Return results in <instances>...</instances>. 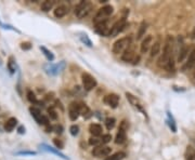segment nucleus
<instances>
[{"label":"nucleus","mask_w":195,"mask_h":160,"mask_svg":"<svg viewBox=\"0 0 195 160\" xmlns=\"http://www.w3.org/2000/svg\"><path fill=\"white\" fill-rule=\"evenodd\" d=\"M173 38L170 36L167 37V40L165 42L164 50H163V54L158 60V65L161 67L166 68L167 70L173 69Z\"/></svg>","instance_id":"f257e3e1"},{"label":"nucleus","mask_w":195,"mask_h":160,"mask_svg":"<svg viewBox=\"0 0 195 160\" xmlns=\"http://www.w3.org/2000/svg\"><path fill=\"white\" fill-rule=\"evenodd\" d=\"M92 10V3L89 1H80L75 8V14L78 19H84Z\"/></svg>","instance_id":"f03ea898"},{"label":"nucleus","mask_w":195,"mask_h":160,"mask_svg":"<svg viewBox=\"0 0 195 160\" xmlns=\"http://www.w3.org/2000/svg\"><path fill=\"white\" fill-rule=\"evenodd\" d=\"M130 43H131V38L130 37L120 38L117 41H115V43L113 45V52L115 54L123 53V52H125V51L129 48Z\"/></svg>","instance_id":"7ed1b4c3"},{"label":"nucleus","mask_w":195,"mask_h":160,"mask_svg":"<svg viewBox=\"0 0 195 160\" xmlns=\"http://www.w3.org/2000/svg\"><path fill=\"white\" fill-rule=\"evenodd\" d=\"M113 13V7L112 6H104L101 9H99V11L96 12V16H94V24L102 21H106V17H108L111 14Z\"/></svg>","instance_id":"20e7f679"},{"label":"nucleus","mask_w":195,"mask_h":160,"mask_svg":"<svg viewBox=\"0 0 195 160\" xmlns=\"http://www.w3.org/2000/svg\"><path fill=\"white\" fill-rule=\"evenodd\" d=\"M81 80H82V87L86 91H91L93 90L96 87V80L94 77H92L90 74L84 73L81 75Z\"/></svg>","instance_id":"39448f33"},{"label":"nucleus","mask_w":195,"mask_h":160,"mask_svg":"<svg viewBox=\"0 0 195 160\" xmlns=\"http://www.w3.org/2000/svg\"><path fill=\"white\" fill-rule=\"evenodd\" d=\"M127 26V23H126V16L122 17V19H119L117 22L114 24L112 27H111V31H110V34H108V37H115L119 34V33H122L124 31L125 28Z\"/></svg>","instance_id":"423d86ee"},{"label":"nucleus","mask_w":195,"mask_h":160,"mask_svg":"<svg viewBox=\"0 0 195 160\" xmlns=\"http://www.w3.org/2000/svg\"><path fill=\"white\" fill-rule=\"evenodd\" d=\"M128 129V124L126 120H123L120 126H119V129H118V132L116 134V138H115V143L116 144H124L125 141H126V138H127V131Z\"/></svg>","instance_id":"0eeeda50"},{"label":"nucleus","mask_w":195,"mask_h":160,"mask_svg":"<svg viewBox=\"0 0 195 160\" xmlns=\"http://www.w3.org/2000/svg\"><path fill=\"white\" fill-rule=\"evenodd\" d=\"M126 97H127V100L129 101V103L132 105L134 108H137L139 112H143V115L146 116V112H145L144 109H143V105L141 104V102L139 101V98L137 97V96H134L133 94H131L130 92H126Z\"/></svg>","instance_id":"6e6552de"},{"label":"nucleus","mask_w":195,"mask_h":160,"mask_svg":"<svg viewBox=\"0 0 195 160\" xmlns=\"http://www.w3.org/2000/svg\"><path fill=\"white\" fill-rule=\"evenodd\" d=\"M111 154V147L106 146V145H100L98 147H94L92 150V155L96 158H102V157H108Z\"/></svg>","instance_id":"1a4fd4ad"},{"label":"nucleus","mask_w":195,"mask_h":160,"mask_svg":"<svg viewBox=\"0 0 195 160\" xmlns=\"http://www.w3.org/2000/svg\"><path fill=\"white\" fill-rule=\"evenodd\" d=\"M103 101H104V103L108 106L112 107V108H116V107L118 106L119 96L117 94H115V93H111V94H108V95L104 96Z\"/></svg>","instance_id":"9d476101"},{"label":"nucleus","mask_w":195,"mask_h":160,"mask_svg":"<svg viewBox=\"0 0 195 160\" xmlns=\"http://www.w3.org/2000/svg\"><path fill=\"white\" fill-rule=\"evenodd\" d=\"M111 28H108V20L106 21H102L96 24V31L98 34L102 35V36H108L110 34Z\"/></svg>","instance_id":"9b49d317"},{"label":"nucleus","mask_w":195,"mask_h":160,"mask_svg":"<svg viewBox=\"0 0 195 160\" xmlns=\"http://www.w3.org/2000/svg\"><path fill=\"white\" fill-rule=\"evenodd\" d=\"M79 106H78V103L76 102H73L71 103V105L68 106V116H69V119L73 121L76 120L78 117H79Z\"/></svg>","instance_id":"f8f14e48"},{"label":"nucleus","mask_w":195,"mask_h":160,"mask_svg":"<svg viewBox=\"0 0 195 160\" xmlns=\"http://www.w3.org/2000/svg\"><path fill=\"white\" fill-rule=\"evenodd\" d=\"M64 68H65V62L62 61V62H60L59 64L49 65L48 67H46V69H47V73L50 74V75H58V74L61 73Z\"/></svg>","instance_id":"ddd939ff"},{"label":"nucleus","mask_w":195,"mask_h":160,"mask_svg":"<svg viewBox=\"0 0 195 160\" xmlns=\"http://www.w3.org/2000/svg\"><path fill=\"white\" fill-rule=\"evenodd\" d=\"M122 60H123V61H125V62H131V61H137V63H138L139 57H138V56L136 57L134 51H133L132 49L128 48L127 50H126V51L124 52V53H123Z\"/></svg>","instance_id":"4468645a"},{"label":"nucleus","mask_w":195,"mask_h":160,"mask_svg":"<svg viewBox=\"0 0 195 160\" xmlns=\"http://www.w3.org/2000/svg\"><path fill=\"white\" fill-rule=\"evenodd\" d=\"M152 41H153V37L152 36H146L144 39L142 40L141 42V47H140V51H141V53H146L149 49H150L151 45H152Z\"/></svg>","instance_id":"2eb2a0df"},{"label":"nucleus","mask_w":195,"mask_h":160,"mask_svg":"<svg viewBox=\"0 0 195 160\" xmlns=\"http://www.w3.org/2000/svg\"><path fill=\"white\" fill-rule=\"evenodd\" d=\"M40 147L43 149V150H46V152H49V153H52V154H54V155H57V156H59L60 158H63V159H65V160H68V158L65 156L64 154H62L61 152H59L58 149H55V148H53V147H51V146H49V145H47V144H41L40 145Z\"/></svg>","instance_id":"dca6fc26"},{"label":"nucleus","mask_w":195,"mask_h":160,"mask_svg":"<svg viewBox=\"0 0 195 160\" xmlns=\"http://www.w3.org/2000/svg\"><path fill=\"white\" fill-rule=\"evenodd\" d=\"M67 13H68V7H66V6H59L58 8H55V10L53 11L54 16L57 17V19H62V17H64Z\"/></svg>","instance_id":"f3484780"},{"label":"nucleus","mask_w":195,"mask_h":160,"mask_svg":"<svg viewBox=\"0 0 195 160\" xmlns=\"http://www.w3.org/2000/svg\"><path fill=\"white\" fill-rule=\"evenodd\" d=\"M29 112H31L33 118H34L38 124H43V116L41 115V112H40V110L38 109V108H36V107H31V108H29Z\"/></svg>","instance_id":"a211bd4d"},{"label":"nucleus","mask_w":195,"mask_h":160,"mask_svg":"<svg viewBox=\"0 0 195 160\" xmlns=\"http://www.w3.org/2000/svg\"><path fill=\"white\" fill-rule=\"evenodd\" d=\"M78 106H79V114L84 117V118L88 119L92 116L91 110L89 109V107L86 104H84V103H78Z\"/></svg>","instance_id":"6ab92c4d"},{"label":"nucleus","mask_w":195,"mask_h":160,"mask_svg":"<svg viewBox=\"0 0 195 160\" xmlns=\"http://www.w3.org/2000/svg\"><path fill=\"white\" fill-rule=\"evenodd\" d=\"M89 131H90V133L93 136H96V138H98V136H100V135L102 134V127L100 126V124H91L90 127H89Z\"/></svg>","instance_id":"aec40b11"},{"label":"nucleus","mask_w":195,"mask_h":160,"mask_svg":"<svg viewBox=\"0 0 195 160\" xmlns=\"http://www.w3.org/2000/svg\"><path fill=\"white\" fill-rule=\"evenodd\" d=\"M16 124H17L16 118L11 117V118H9L8 120L6 121V124H4V130H6L7 132H12Z\"/></svg>","instance_id":"412c9836"},{"label":"nucleus","mask_w":195,"mask_h":160,"mask_svg":"<svg viewBox=\"0 0 195 160\" xmlns=\"http://www.w3.org/2000/svg\"><path fill=\"white\" fill-rule=\"evenodd\" d=\"M7 66H8L9 71L11 74H14L16 71V63H15V59L13 56H9L8 59V63H7Z\"/></svg>","instance_id":"4be33fe9"},{"label":"nucleus","mask_w":195,"mask_h":160,"mask_svg":"<svg viewBox=\"0 0 195 160\" xmlns=\"http://www.w3.org/2000/svg\"><path fill=\"white\" fill-rule=\"evenodd\" d=\"M188 53H189V48H188L187 45H183L181 47L180 51H179V55H178V62H182L185 57H187Z\"/></svg>","instance_id":"5701e85b"},{"label":"nucleus","mask_w":195,"mask_h":160,"mask_svg":"<svg viewBox=\"0 0 195 160\" xmlns=\"http://www.w3.org/2000/svg\"><path fill=\"white\" fill-rule=\"evenodd\" d=\"M195 64V50H193L191 53L189 54V59H188V62L185 63L184 65V69H187V68H191L193 65Z\"/></svg>","instance_id":"b1692460"},{"label":"nucleus","mask_w":195,"mask_h":160,"mask_svg":"<svg viewBox=\"0 0 195 160\" xmlns=\"http://www.w3.org/2000/svg\"><path fill=\"white\" fill-rule=\"evenodd\" d=\"M159 51H161V41L157 40V41L154 42V45H153L152 48H151V56H152V57L156 56L159 53Z\"/></svg>","instance_id":"393cba45"},{"label":"nucleus","mask_w":195,"mask_h":160,"mask_svg":"<svg viewBox=\"0 0 195 160\" xmlns=\"http://www.w3.org/2000/svg\"><path fill=\"white\" fill-rule=\"evenodd\" d=\"M125 157H126V154L124 152H118L113 155H111L108 157H106L104 160H123Z\"/></svg>","instance_id":"a878e982"},{"label":"nucleus","mask_w":195,"mask_h":160,"mask_svg":"<svg viewBox=\"0 0 195 160\" xmlns=\"http://www.w3.org/2000/svg\"><path fill=\"white\" fill-rule=\"evenodd\" d=\"M146 29H147L146 23H145V22L141 23V25H140V27H139L138 33H137V39H138V40L141 39L142 37L145 35V31H146Z\"/></svg>","instance_id":"bb28decb"},{"label":"nucleus","mask_w":195,"mask_h":160,"mask_svg":"<svg viewBox=\"0 0 195 160\" xmlns=\"http://www.w3.org/2000/svg\"><path fill=\"white\" fill-rule=\"evenodd\" d=\"M39 49L43 52V54H45V56L47 57V60H48V61H50V62H52V61H53L54 55H53V53H52L51 51H49L48 49L46 48V47H43V45H41Z\"/></svg>","instance_id":"cd10ccee"},{"label":"nucleus","mask_w":195,"mask_h":160,"mask_svg":"<svg viewBox=\"0 0 195 160\" xmlns=\"http://www.w3.org/2000/svg\"><path fill=\"white\" fill-rule=\"evenodd\" d=\"M54 2L53 1H49V0H47V1H43V3H41V10L45 12H48L50 11L51 9H52V7H53Z\"/></svg>","instance_id":"c85d7f7f"},{"label":"nucleus","mask_w":195,"mask_h":160,"mask_svg":"<svg viewBox=\"0 0 195 160\" xmlns=\"http://www.w3.org/2000/svg\"><path fill=\"white\" fill-rule=\"evenodd\" d=\"M27 100H28L31 103H34V104H37V103H39V102L37 101V97L35 95V93L33 91L28 90L27 91Z\"/></svg>","instance_id":"c756f323"},{"label":"nucleus","mask_w":195,"mask_h":160,"mask_svg":"<svg viewBox=\"0 0 195 160\" xmlns=\"http://www.w3.org/2000/svg\"><path fill=\"white\" fill-rule=\"evenodd\" d=\"M89 144H90L91 146H94V147H98L100 145H103L102 144V141L101 138H91L89 140Z\"/></svg>","instance_id":"7c9ffc66"},{"label":"nucleus","mask_w":195,"mask_h":160,"mask_svg":"<svg viewBox=\"0 0 195 160\" xmlns=\"http://www.w3.org/2000/svg\"><path fill=\"white\" fill-rule=\"evenodd\" d=\"M115 122L116 120L114 118H106L105 120V126H106V129L108 130H112L115 127Z\"/></svg>","instance_id":"2f4dec72"},{"label":"nucleus","mask_w":195,"mask_h":160,"mask_svg":"<svg viewBox=\"0 0 195 160\" xmlns=\"http://www.w3.org/2000/svg\"><path fill=\"white\" fill-rule=\"evenodd\" d=\"M48 112H49V116H50V118H51V119H53V120H55V119L58 118L57 112L54 110V108H52V107H50V108H48Z\"/></svg>","instance_id":"473e14b6"},{"label":"nucleus","mask_w":195,"mask_h":160,"mask_svg":"<svg viewBox=\"0 0 195 160\" xmlns=\"http://www.w3.org/2000/svg\"><path fill=\"white\" fill-rule=\"evenodd\" d=\"M111 140H112L111 134H104V135H102V138H101L102 144H103V145H104V144H108V142H111Z\"/></svg>","instance_id":"72a5a7b5"},{"label":"nucleus","mask_w":195,"mask_h":160,"mask_svg":"<svg viewBox=\"0 0 195 160\" xmlns=\"http://www.w3.org/2000/svg\"><path fill=\"white\" fill-rule=\"evenodd\" d=\"M69 131H71V134L74 135V136H76L77 134H78V131H79V128H78V126H76V124H73V126L69 128Z\"/></svg>","instance_id":"f704fd0d"},{"label":"nucleus","mask_w":195,"mask_h":160,"mask_svg":"<svg viewBox=\"0 0 195 160\" xmlns=\"http://www.w3.org/2000/svg\"><path fill=\"white\" fill-rule=\"evenodd\" d=\"M31 48V45L29 42H23L22 45H21V49L23 50H29Z\"/></svg>","instance_id":"c9c22d12"},{"label":"nucleus","mask_w":195,"mask_h":160,"mask_svg":"<svg viewBox=\"0 0 195 160\" xmlns=\"http://www.w3.org/2000/svg\"><path fill=\"white\" fill-rule=\"evenodd\" d=\"M81 41L82 42H86L88 47H92V43H91V41L89 40V38H88L86 35H85V37H81Z\"/></svg>","instance_id":"e433bc0d"},{"label":"nucleus","mask_w":195,"mask_h":160,"mask_svg":"<svg viewBox=\"0 0 195 160\" xmlns=\"http://www.w3.org/2000/svg\"><path fill=\"white\" fill-rule=\"evenodd\" d=\"M16 155H24V156L29 155V156H33V155H36V153L35 152H19V153H16Z\"/></svg>","instance_id":"4c0bfd02"},{"label":"nucleus","mask_w":195,"mask_h":160,"mask_svg":"<svg viewBox=\"0 0 195 160\" xmlns=\"http://www.w3.org/2000/svg\"><path fill=\"white\" fill-rule=\"evenodd\" d=\"M53 130L58 133V134H61V133H62V127L61 126H54Z\"/></svg>","instance_id":"58836bf2"},{"label":"nucleus","mask_w":195,"mask_h":160,"mask_svg":"<svg viewBox=\"0 0 195 160\" xmlns=\"http://www.w3.org/2000/svg\"><path fill=\"white\" fill-rule=\"evenodd\" d=\"M54 144L57 145L58 147H59V149H61V148H63V144H62V142H60V141H58L57 138H54Z\"/></svg>","instance_id":"ea45409f"},{"label":"nucleus","mask_w":195,"mask_h":160,"mask_svg":"<svg viewBox=\"0 0 195 160\" xmlns=\"http://www.w3.org/2000/svg\"><path fill=\"white\" fill-rule=\"evenodd\" d=\"M188 160H195V153L190 154L189 156H188Z\"/></svg>","instance_id":"a19ab883"},{"label":"nucleus","mask_w":195,"mask_h":160,"mask_svg":"<svg viewBox=\"0 0 195 160\" xmlns=\"http://www.w3.org/2000/svg\"><path fill=\"white\" fill-rule=\"evenodd\" d=\"M19 133H20V134H23V133H25V128H23V127H20V128H19Z\"/></svg>","instance_id":"79ce46f5"},{"label":"nucleus","mask_w":195,"mask_h":160,"mask_svg":"<svg viewBox=\"0 0 195 160\" xmlns=\"http://www.w3.org/2000/svg\"><path fill=\"white\" fill-rule=\"evenodd\" d=\"M191 38H192V39H195V27H194V29H193V31H192V35H191Z\"/></svg>","instance_id":"37998d69"},{"label":"nucleus","mask_w":195,"mask_h":160,"mask_svg":"<svg viewBox=\"0 0 195 160\" xmlns=\"http://www.w3.org/2000/svg\"><path fill=\"white\" fill-rule=\"evenodd\" d=\"M194 76H195V74H194Z\"/></svg>","instance_id":"c03bdc74"}]
</instances>
